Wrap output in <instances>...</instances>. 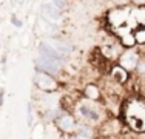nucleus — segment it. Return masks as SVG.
Instances as JSON below:
<instances>
[{"instance_id":"nucleus-1","label":"nucleus","mask_w":145,"mask_h":139,"mask_svg":"<svg viewBox=\"0 0 145 139\" xmlns=\"http://www.w3.org/2000/svg\"><path fill=\"white\" fill-rule=\"evenodd\" d=\"M123 121L133 131L144 133L145 131V104L140 100H131L125 104L123 108Z\"/></svg>"},{"instance_id":"nucleus-2","label":"nucleus","mask_w":145,"mask_h":139,"mask_svg":"<svg viewBox=\"0 0 145 139\" xmlns=\"http://www.w3.org/2000/svg\"><path fill=\"white\" fill-rule=\"evenodd\" d=\"M54 124L65 134H76L77 133L79 124L76 121V117L72 116V113H70V111H62V114L54 121Z\"/></svg>"},{"instance_id":"nucleus-3","label":"nucleus","mask_w":145,"mask_h":139,"mask_svg":"<svg viewBox=\"0 0 145 139\" xmlns=\"http://www.w3.org/2000/svg\"><path fill=\"white\" fill-rule=\"evenodd\" d=\"M77 111L82 116V119L87 121V122H99V121H101L99 110H97V107L94 105L93 100H85V102L79 104Z\"/></svg>"},{"instance_id":"nucleus-4","label":"nucleus","mask_w":145,"mask_h":139,"mask_svg":"<svg viewBox=\"0 0 145 139\" xmlns=\"http://www.w3.org/2000/svg\"><path fill=\"white\" fill-rule=\"evenodd\" d=\"M34 83L45 93L56 91L59 87V83L56 82V79L53 76L46 74V73H42V71H36V74H34Z\"/></svg>"},{"instance_id":"nucleus-5","label":"nucleus","mask_w":145,"mask_h":139,"mask_svg":"<svg viewBox=\"0 0 145 139\" xmlns=\"http://www.w3.org/2000/svg\"><path fill=\"white\" fill-rule=\"evenodd\" d=\"M39 54H40V57H45V59H48V60L54 62L59 67L65 62V56L60 54L54 47H51L50 43H45V42L39 45Z\"/></svg>"},{"instance_id":"nucleus-6","label":"nucleus","mask_w":145,"mask_h":139,"mask_svg":"<svg viewBox=\"0 0 145 139\" xmlns=\"http://www.w3.org/2000/svg\"><path fill=\"white\" fill-rule=\"evenodd\" d=\"M42 16L48 20V22H53V23H59L62 19L60 9H59L53 2H43L42 3Z\"/></svg>"},{"instance_id":"nucleus-7","label":"nucleus","mask_w":145,"mask_h":139,"mask_svg":"<svg viewBox=\"0 0 145 139\" xmlns=\"http://www.w3.org/2000/svg\"><path fill=\"white\" fill-rule=\"evenodd\" d=\"M139 54L136 53V51H133V50H128V51H125L122 56H120V67L122 68H125L127 71L128 70H134L137 67V64H139Z\"/></svg>"},{"instance_id":"nucleus-8","label":"nucleus","mask_w":145,"mask_h":139,"mask_svg":"<svg viewBox=\"0 0 145 139\" xmlns=\"http://www.w3.org/2000/svg\"><path fill=\"white\" fill-rule=\"evenodd\" d=\"M36 67H37V71L46 73V74H50V76L59 73V68H60L57 64H54V62L48 60V59H45V57H40V56L36 59Z\"/></svg>"},{"instance_id":"nucleus-9","label":"nucleus","mask_w":145,"mask_h":139,"mask_svg":"<svg viewBox=\"0 0 145 139\" xmlns=\"http://www.w3.org/2000/svg\"><path fill=\"white\" fill-rule=\"evenodd\" d=\"M111 77L114 79L116 82L123 83V82L128 81V73H127L125 68H122L120 65H117V67H114L111 70Z\"/></svg>"},{"instance_id":"nucleus-10","label":"nucleus","mask_w":145,"mask_h":139,"mask_svg":"<svg viewBox=\"0 0 145 139\" xmlns=\"http://www.w3.org/2000/svg\"><path fill=\"white\" fill-rule=\"evenodd\" d=\"M85 97H87L88 100H97L99 97H101V91H99L97 85H94V83H88L87 87H85Z\"/></svg>"},{"instance_id":"nucleus-11","label":"nucleus","mask_w":145,"mask_h":139,"mask_svg":"<svg viewBox=\"0 0 145 139\" xmlns=\"http://www.w3.org/2000/svg\"><path fill=\"white\" fill-rule=\"evenodd\" d=\"M53 43H54V48H56L60 54H63V56L70 54L72 51V47H71V45H68V43H63V42H59V40H54Z\"/></svg>"},{"instance_id":"nucleus-12","label":"nucleus","mask_w":145,"mask_h":139,"mask_svg":"<svg viewBox=\"0 0 145 139\" xmlns=\"http://www.w3.org/2000/svg\"><path fill=\"white\" fill-rule=\"evenodd\" d=\"M26 116H28V125L29 127H33L34 124V114H33V105H28V113H26Z\"/></svg>"},{"instance_id":"nucleus-13","label":"nucleus","mask_w":145,"mask_h":139,"mask_svg":"<svg viewBox=\"0 0 145 139\" xmlns=\"http://www.w3.org/2000/svg\"><path fill=\"white\" fill-rule=\"evenodd\" d=\"M53 3L59 9H62V8H65V5H67V0H53Z\"/></svg>"},{"instance_id":"nucleus-14","label":"nucleus","mask_w":145,"mask_h":139,"mask_svg":"<svg viewBox=\"0 0 145 139\" xmlns=\"http://www.w3.org/2000/svg\"><path fill=\"white\" fill-rule=\"evenodd\" d=\"M11 23H12L14 26H17V28L22 26V22H19V19H17L16 16H12V17H11Z\"/></svg>"},{"instance_id":"nucleus-15","label":"nucleus","mask_w":145,"mask_h":139,"mask_svg":"<svg viewBox=\"0 0 145 139\" xmlns=\"http://www.w3.org/2000/svg\"><path fill=\"white\" fill-rule=\"evenodd\" d=\"M71 139H88V138L80 136V134H77V133H76V134H72V138H71Z\"/></svg>"},{"instance_id":"nucleus-16","label":"nucleus","mask_w":145,"mask_h":139,"mask_svg":"<svg viewBox=\"0 0 145 139\" xmlns=\"http://www.w3.org/2000/svg\"><path fill=\"white\" fill-rule=\"evenodd\" d=\"M3 96H5V93H3V90H0V107L3 105Z\"/></svg>"},{"instance_id":"nucleus-17","label":"nucleus","mask_w":145,"mask_h":139,"mask_svg":"<svg viewBox=\"0 0 145 139\" xmlns=\"http://www.w3.org/2000/svg\"><path fill=\"white\" fill-rule=\"evenodd\" d=\"M134 3H145V0H133Z\"/></svg>"},{"instance_id":"nucleus-18","label":"nucleus","mask_w":145,"mask_h":139,"mask_svg":"<svg viewBox=\"0 0 145 139\" xmlns=\"http://www.w3.org/2000/svg\"><path fill=\"white\" fill-rule=\"evenodd\" d=\"M12 2H16V0H12Z\"/></svg>"}]
</instances>
